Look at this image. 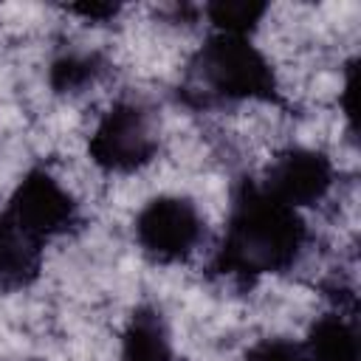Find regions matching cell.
Listing matches in <instances>:
<instances>
[{"mask_svg":"<svg viewBox=\"0 0 361 361\" xmlns=\"http://www.w3.org/2000/svg\"><path fill=\"white\" fill-rule=\"evenodd\" d=\"M118 361H175L166 319L152 305H138L118 333Z\"/></svg>","mask_w":361,"mask_h":361,"instance_id":"cell-8","label":"cell"},{"mask_svg":"<svg viewBox=\"0 0 361 361\" xmlns=\"http://www.w3.org/2000/svg\"><path fill=\"white\" fill-rule=\"evenodd\" d=\"M268 14H271V6L251 3V0H217L203 6V17L214 28V34H231V37L257 34Z\"/></svg>","mask_w":361,"mask_h":361,"instance_id":"cell-10","label":"cell"},{"mask_svg":"<svg viewBox=\"0 0 361 361\" xmlns=\"http://www.w3.org/2000/svg\"><path fill=\"white\" fill-rule=\"evenodd\" d=\"M3 212L45 245L79 226V197L51 166H31L14 183Z\"/></svg>","mask_w":361,"mask_h":361,"instance_id":"cell-5","label":"cell"},{"mask_svg":"<svg viewBox=\"0 0 361 361\" xmlns=\"http://www.w3.org/2000/svg\"><path fill=\"white\" fill-rule=\"evenodd\" d=\"M310 243V228L302 212L274 200L257 183H243L226 217L223 240L214 251L212 268L243 285L265 274L296 268Z\"/></svg>","mask_w":361,"mask_h":361,"instance_id":"cell-1","label":"cell"},{"mask_svg":"<svg viewBox=\"0 0 361 361\" xmlns=\"http://www.w3.org/2000/svg\"><path fill=\"white\" fill-rule=\"evenodd\" d=\"M45 271V243L23 231L0 209V290L20 293Z\"/></svg>","mask_w":361,"mask_h":361,"instance_id":"cell-7","label":"cell"},{"mask_svg":"<svg viewBox=\"0 0 361 361\" xmlns=\"http://www.w3.org/2000/svg\"><path fill=\"white\" fill-rule=\"evenodd\" d=\"M189 104H279L282 79L271 56L251 37L209 34L189 59V82L180 87Z\"/></svg>","mask_w":361,"mask_h":361,"instance_id":"cell-2","label":"cell"},{"mask_svg":"<svg viewBox=\"0 0 361 361\" xmlns=\"http://www.w3.org/2000/svg\"><path fill=\"white\" fill-rule=\"evenodd\" d=\"M307 361H358V330L355 313L327 310L307 324L302 338Z\"/></svg>","mask_w":361,"mask_h":361,"instance_id":"cell-9","label":"cell"},{"mask_svg":"<svg viewBox=\"0 0 361 361\" xmlns=\"http://www.w3.org/2000/svg\"><path fill=\"white\" fill-rule=\"evenodd\" d=\"M338 166L330 152L307 144H288L271 155L262 180L257 183L274 200L305 212L327 203L338 192Z\"/></svg>","mask_w":361,"mask_h":361,"instance_id":"cell-6","label":"cell"},{"mask_svg":"<svg viewBox=\"0 0 361 361\" xmlns=\"http://www.w3.org/2000/svg\"><path fill=\"white\" fill-rule=\"evenodd\" d=\"M243 361H307L302 341L288 336H265L248 344Z\"/></svg>","mask_w":361,"mask_h":361,"instance_id":"cell-11","label":"cell"},{"mask_svg":"<svg viewBox=\"0 0 361 361\" xmlns=\"http://www.w3.org/2000/svg\"><path fill=\"white\" fill-rule=\"evenodd\" d=\"M138 248L158 265H178L200 254L206 237L203 209L195 197L164 192L138 206L133 220Z\"/></svg>","mask_w":361,"mask_h":361,"instance_id":"cell-4","label":"cell"},{"mask_svg":"<svg viewBox=\"0 0 361 361\" xmlns=\"http://www.w3.org/2000/svg\"><path fill=\"white\" fill-rule=\"evenodd\" d=\"M85 152L90 166L110 178L147 172L161 152L158 113L138 99H113L96 113Z\"/></svg>","mask_w":361,"mask_h":361,"instance_id":"cell-3","label":"cell"}]
</instances>
